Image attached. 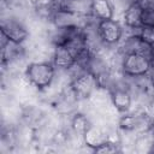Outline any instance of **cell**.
Returning <instances> with one entry per match:
<instances>
[{"instance_id": "cell-11", "label": "cell", "mask_w": 154, "mask_h": 154, "mask_svg": "<svg viewBox=\"0 0 154 154\" xmlns=\"http://www.w3.org/2000/svg\"><path fill=\"white\" fill-rule=\"evenodd\" d=\"M142 25L154 26V5L143 7V10H142Z\"/></svg>"}, {"instance_id": "cell-12", "label": "cell", "mask_w": 154, "mask_h": 154, "mask_svg": "<svg viewBox=\"0 0 154 154\" xmlns=\"http://www.w3.org/2000/svg\"><path fill=\"white\" fill-rule=\"evenodd\" d=\"M149 81H150V87L154 90V67L152 69V71L149 72Z\"/></svg>"}, {"instance_id": "cell-4", "label": "cell", "mask_w": 154, "mask_h": 154, "mask_svg": "<svg viewBox=\"0 0 154 154\" xmlns=\"http://www.w3.org/2000/svg\"><path fill=\"white\" fill-rule=\"evenodd\" d=\"M153 69V63L140 54H128L124 58L122 72L129 77H138L149 75Z\"/></svg>"}, {"instance_id": "cell-10", "label": "cell", "mask_w": 154, "mask_h": 154, "mask_svg": "<svg viewBox=\"0 0 154 154\" xmlns=\"http://www.w3.org/2000/svg\"><path fill=\"white\" fill-rule=\"evenodd\" d=\"M138 35L144 42H147L148 45L154 47V26L142 25L138 30Z\"/></svg>"}, {"instance_id": "cell-3", "label": "cell", "mask_w": 154, "mask_h": 154, "mask_svg": "<svg viewBox=\"0 0 154 154\" xmlns=\"http://www.w3.org/2000/svg\"><path fill=\"white\" fill-rule=\"evenodd\" d=\"M99 35L102 42L107 46H118L124 37V25L119 19L112 18L106 20H100L97 25Z\"/></svg>"}, {"instance_id": "cell-8", "label": "cell", "mask_w": 154, "mask_h": 154, "mask_svg": "<svg viewBox=\"0 0 154 154\" xmlns=\"http://www.w3.org/2000/svg\"><path fill=\"white\" fill-rule=\"evenodd\" d=\"M90 14L97 20L116 18V8L111 0H91Z\"/></svg>"}, {"instance_id": "cell-2", "label": "cell", "mask_w": 154, "mask_h": 154, "mask_svg": "<svg viewBox=\"0 0 154 154\" xmlns=\"http://www.w3.org/2000/svg\"><path fill=\"white\" fill-rule=\"evenodd\" d=\"M0 32H2L10 41H13L17 43H24L31 36V32L26 22L14 16L10 11L8 6H2Z\"/></svg>"}, {"instance_id": "cell-7", "label": "cell", "mask_w": 154, "mask_h": 154, "mask_svg": "<svg viewBox=\"0 0 154 154\" xmlns=\"http://www.w3.org/2000/svg\"><path fill=\"white\" fill-rule=\"evenodd\" d=\"M73 53L66 46H55L52 54V63L58 71L67 70L75 63Z\"/></svg>"}, {"instance_id": "cell-1", "label": "cell", "mask_w": 154, "mask_h": 154, "mask_svg": "<svg viewBox=\"0 0 154 154\" xmlns=\"http://www.w3.org/2000/svg\"><path fill=\"white\" fill-rule=\"evenodd\" d=\"M55 76L57 69L51 60L29 61L24 71V77L38 91H43L51 88Z\"/></svg>"}, {"instance_id": "cell-6", "label": "cell", "mask_w": 154, "mask_h": 154, "mask_svg": "<svg viewBox=\"0 0 154 154\" xmlns=\"http://www.w3.org/2000/svg\"><path fill=\"white\" fill-rule=\"evenodd\" d=\"M142 10L143 7L138 2H132L126 6L119 19L124 25L125 32L138 34V30L142 26Z\"/></svg>"}, {"instance_id": "cell-5", "label": "cell", "mask_w": 154, "mask_h": 154, "mask_svg": "<svg viewBox=\"0 0 154 154\" xmlns=\"http://www.w3.org/2000/svg\"><path fill=\"white\" fill-rule=\"evenodd\" d=\"M70 88L75 94V96L79 101H83V100H89L91 97V95L99 88V83L97 79L91 73L88 72L81 76L79 78H77L76 81H73L70 84Z\"/></svg>"}, {"instance_id": "cell-9", "label": "cell", "mask_w": 154, "mask_h": 154, "mask_svg": "<svg viewBox=\"0 0 154 154\" xmlns=\"http://www.w3.org/2000/svg\"><path fill=\"white\" fill-rule=\"evenodd\" d=\"M93 125L91 119L89 118V116L84 112L77 111L75 112L72 116H70V129L73 134H76L77 136L83 137L84 134L89 130V128Z\"/></svg>"}]
</instances>
